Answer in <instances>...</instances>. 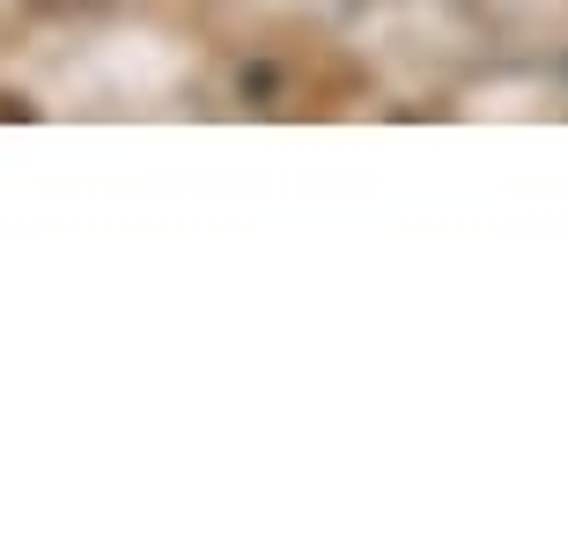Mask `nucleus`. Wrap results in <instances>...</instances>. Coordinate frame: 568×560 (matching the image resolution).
Masks as SVG:
<instances>
[{"label": "nucleus", "instance_id": "obj_1", "mask_svg": "<svg viewBox=\"0 0 568 560\" xmlns=\"http://www.w3.org/2000/svg\"><path fill=\"white\" fill-rule=\"evenodd\" d=\"M0 119H38V111L22 104V96H0Z\"/></svg>", "mask_w": 568, "mask_h": 560}, {"label": "nucleus", "instance_id": "obj_2", "mask_svg": "<svg viewBox=\"0 0 568 560\" xmlns=\"http://www.w3.org/2000/svg\"><path fill=\"white\" fill-rule=\"evenodd\" d=\"M561 82H568V60H561Z\"/></svg>", "mask_w": 568, "mask_h": 560}]
</instances>
